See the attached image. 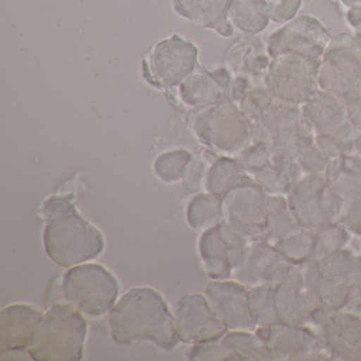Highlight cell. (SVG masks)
Listing matches in <instances>:
<instances>
[{"instance_id": "38", "label": "cell", "mask_w": 361, "mask_h": 361, "mask_svg": "<svg viewBox=\"0 0 361 361\" xmlns=\"http://www.w3.org/2000/svg\"><path fill=\"white\" fill-rule=\"evenodd\" d=\"M342 223L357 234H361V200L344 202L341 211Z\"/></svg>"}, {"instance_id": "40", "label": "cell", "mask_w": 361, "mask_h": 361, "mask_svg": "<svg viewBox=\"0 0 361 361\" xmlns=\"http://www.w3.org/2000/svg\"><path fill=\"white\" fill-rule=\"evenodd\" d=\"M346 9L345 20L350 28L361 23V0H339Z\"/></svg>"}, {"instance_id": "26", "label": "cell", "mask_w": 361, "mask_h": 361, "mask_svg": "<svg viewBox=\"0 0 361 361\" xmlns=\"http://www.w3.org/2000/svg\"><path fill=\"white\" fill-rule=\"evenodd\" d=\"M229 20L245 35H259L271 22L265 0H232Z\"/></svg>"}, {"instance_id": "29", "label": "cell", "mask_w": 361, "mask_h": 361, "mask_svg": "<svg viewBox=\"0 0 361 361\" xmlns=\"http://www.w3.org/2000/svg\"><path fill=\"white\" fill-rule=\"evenodd\" d=\"M193 159L185 149H175L158 156L154 170L160 180L172 183L183 179L188 164Z\"/></svg>"}, {"instance_id": "14", "label": "cell", "mask_w": 361, "mask_h": 361, "mask_svg": "<svg viewBox=\"0 0 361 361\" xmlns=\"http://www.w3.org/2000/svg\"><path fill=\"white\" fill-rule=\"evenodd\" d=\"M247 240L226 221L202 232L198 244L204 271L212 280H228L246 252Z\"/></svg>"}, {"instance_id": "22", "label": "cell", "mask_w": 361, "mask_h": 361, "mask_svg": "<svg viewBox=\"0 0 361 361\" xmlns=\"http://www.w3.org/2000/svg\"><path fill=\"white\" fill-rule=\"evenodd\" d=\"M282 326H266L265 335H259L271 348L274 358L303 359L317 356L320 340L307 329H298L295 325Z\"/></svg>"}, {"instance_id": "2", "label": "cell", "mask_w": 361, "mask_h": 361, "mask_svg": "<svg viewBox=\"0 0 361 361\" xmlns=\"http://www.w3.org/2000/svg\"><path fill=\"white\" fill-rule=\"evenodd\" d=\"M46 219L43 240L46 252L61 267L71 268L90 263L102 255V232L80 215L68 200L48 198L43 204Z\"/></svg>"}, {"instance_id": "32", "label": "cell", "mask_w": 361, "mask_h": 361, "mask_svg": "<svg viewBox=\"0 0 361 361\" xmlns=\"http://www.w3.org/2000/svg\"><path fill=\"white\" fill-rule=\"evenodd\" d=\"M274 100V94L264 85L255 86L238 103L240 111L249 123L255 122Z\"/></svg>"}, {"instance_id": "16", "label": "cell", "mask_w": 361, "mask_h": 361, "mask_svg": "<svg viewBox=\"0 0 361 361\" xmlns=\"http://www.w3.org/2000/svg\"><path fill=\"white\" fill-rule=\"evenodd\" d=\"M177 337L183 343L200 344L219 341L227 326L213 312L206 295L190 293L178 302L174 312Z\"/></svg>"}, {"instance_id": "12", "label": "cell", "mask_w": 361, "mask_h": 361, "mask_svg": "<svg viewBox=\"0 0 361 361\" xmlns=\"http://www.w3.org/2000/svg\"><path fill=\"white\" fill-rule=\"evenodd\" d=\"M270 194L257 183H246L223 196L225 221L247 242L259 240L266 232Z\"/></svg>"}, {"instance_id": "9", "label": "cell", "mask_w": 361, "mask_h": 361, "mask_svg": "<svg viewBox=\"0 0 361 361\" xmlns=\"http://www.w3.org/2000/svg\"><path fill=\"white\" fill-rule=\"evenodd\" d=\"M320 59L295 54L274 56L264 78L263 85L274 98L302 105L320 90Z\"/></svg>"}, {"instance_id": "13", "label": "cell", "mask_w": 361, "mask_h": 361, "mask_svg": "<svg viewBox=\"0 0 361 361\" xmlns=\"http://www.w3.org/2000/svg\"><path fill=\"white\" fill-rule=\"evenodd\" d=\"M331 37L324 25L312 16H295L274 30L266 41L271 58L280 54H295L308 59H321Z\"/></svg>"}, {"instance_id": "25", "label": "cell", "mask_w": 361, "mask_h": 361, "mask_svg": "<svg viewBox=\"0 0 361 361\" xmlns=\"http://www.w3.org/2000/svg\"><path fill=\"white\" fill-rule=\"evenodd\" d=\"M253 183L255 181L252 177L243 170L235 159L221 157L208 169L204 187L209 193L223 197L233 188Z\"/></svg>"}, {"instance_id": "7", "label": "cell", "mask_w": 361, "mask_h": 361, "mask_svg": "<svg viewBox=\"0 0 361 361\" xmlns=\"http://www.w3.org/2000/svg\"><path fill=\"white\" fill-rule=\"evenodd\" d=\"M191 128L204 145L225 155H238L252 141L250 123L231 99L200 109Z\"/></svg>"}, {"instance_id": "37", "label": "cell", "mask_w": 361, "mask_h": 361, "mask_svg": "<svg viewBox=\"0 0 361 361\" xmlns=\"http://www.w3.org/2000/svg\"><path fill=\"white\" fill-rule=\"evenodd\" d=\"M207 172H208V169H207L206 164L202 160L193 158L188 164L185 174H183V181L185 189L191 193L200 191L202 185H204Z\"/></svg>"}, {"instance_id": "8", "label": "cell", "mask_w": 361, "mask_h": 361, "mask_svg": "<svg viewBox=\"0 0 361 361\" xmlns=\"http://www.w3.org/2000/svg\"><path fill=\"white\" fill-rule=\"evenodd\" d=\"M320 90L344 101L361 97V39L353 33L331 37L321 56Z\"/></svg>"}, {"instance_id": "33", "label": "cell", "mask_w": 361, "mask_h": 361, "mask_svg": "<svg viewBox=\"0 0 361 361\" xmlns=\"http://www.w3.org/2000/svg\"><path fill=\"white\" fill-rule=\"evenodd\" d=\"M348 240V235L345 230L338 227H326L321 232L318 238L314 240L312 257L314 263L318 264L326 257H331L337 252L338 249L341 248L342 245H345Z\"/></svg>"}, {"instance_id": "34", "label": "cell", "mask_w": 361, "mask_h": 361, "mask_svg": "<svg viewBox=\"0 0 361 361\" xmlns=\"http://www.w3.org/2000/svg\"><path fill=\"white\" fill-rule=\"evenodd\" d=\"M185 356L192 361L238 360L235 355L219 341L194 344L185 352Z\"/></svg>"}, {"instance_id": "19", "label": "cell", "mask_w": 361, "mask_h": 361, "mask_svg": "<svg viewBox=\"0 0 361 361\" xmlns=\"http://www.w3.org/2000/svg\"><path fill=\"white\" fill-rule=\"evenodd\" d=\"M271 59L266 44L259 37L244 35L232 44L226 58V64L232 75L248 78L255 86H259L263 85Z\"/></svg>"}, {"instance_id": "5", "label": "cell", "mask_w": 361, "mask_h": 361, "mask_svg": "<svg viewBox=\"0 0 361 361\" xmlns=\"http://www.w3.org/2000/svg\"><path fill=\"white\" fill-rule=\"evenodd\" d=\"M252 140L267 145L274 156L295 157L314 142V135L299 105L274 98L266 111L251 123Z\"/></svg>"}, {"instance_id": "27", "label": "cell", "mask_w": 361, "mask_h": 361, "mask_svg": "<svg viewBox=\"0 0 361 361\" xmlns=\"http://www.w3.org/2000/svg\"><path fill=\"white\" fill-rule=\"evenodd\" d=\"M187 221L192 229L204 232L225 221L223 197L202 193L192 198L187 208Z\"/></svg>"}, {"instance_id": "4", "label": "cell", "mask_w": 361, "mask_h": 361, "mask_svg": "<svg viewBox=\"0 0 361 361\" xmlns=\"http://www.w3.org/2000/svg\"><path fill=\"white\" fill-rule=\"evenodd\" d=\"M300 109L312 128L314 143L329 159L354 153L357 135L350 123L346 101L319 90Z\"/></svg>"}, {"instance_id": "18", "label": "cell", "mask_w": 361, "mask_h": 361, "mask_svg": "<svg viewBox=\"0 0 361 361\" xmlns=\"http://www.w3.org/2000/svg\"><path fill=\"white\" fill-rule=\"evenodd\" d=\"M44 312L35 305L11 304L0 312V350L27 348Z\"/></svg>"}, {"instance_id": "28", "label": "cell", "mask_w": 361, "mask_h": 361, "mask_svg": "<svg viewBox=\"0 0 361 361\" xmlns=\"http://www.w3.org/2000/svg\"><path fill=\"white\" fill-rule=\"evenodd\" d=\"M238 360H265L274 359L271 348L259 336H255L249 331H232L221 339Z\"/></svg>"}, {"instance_id": "39", "label": "cell", "mask_w": 361, "mask_h": 361, "mask_svg": "<svg viewBox=\"0 0 361 361\" xmlns=\"http://www.w3.org/2000/svg\"><path fill=\"white\" fill-rule=\"evenodd\" d=\"M255 86V84L248 78L243 77V75L234 78L229 88L230 99L233 102H240V99L246 94V92Z\"/></svg>"}, {"instance_id": "31", "label": "cell", "mask_w": 361, "mask_h": 361, "mask_svg": "<svg viewBox=\"0 0 361 361\" xmlns=\"http://www.w3.org/2000/svg\"><path fill=\"white\" fill-rule=\"evenodd\" d=\"M235 160L245 172L253 177L271 162L272 154L265 143L252 140L235 156Z\"/></svg>"}, {"instance_id": "21", "label": "cell", "mask_w": 361, "mask_h": 361, "mask_svg": "<svg viewBox=\"0 0 361 361\" xmlns=\"http://www.w3.org/2000/svg\"><path fill=\"white\" fill-rule=\"evenodd\" d=\"M177 16L200 28L214 30L223 37L233 35L229 20L232 0H171Z\"/></svg>"}, {"instance_id": "24", "label": "cell", "mask_w": 361, "mask_h": 361, "mask_svg": "<svg viewBox=\"0 0 361 361\" xmlns=\"http://www.w3.org/2000/svg\"><path fill=\"white\" fill-rule=\"evenodd\" d=\"M226 90L215 79L213 73L200 71L192 73L183 80L179 94L185 104L193 107L210 106L223 100Z\"/></svg>"}, {"instance_id": "11", "label": "cell", "mask_w": 361, "mask_h": 361, "mask_svg": "<svg viewBox=\"0 0 361 361\" xmlns=\"http://www.w3.org/2000/svg\"><path fill=\"white\" fill-rule=\"evenodd\" d=\"M197 47L178 35L159 42L145 62V75L156 87L180 85L196 67Z\"/></svg>"}, {"instance_id": "10", "label": "cell", "mask_w": 361, "mask_h": 361, "mask_svg": "<svg viewBox=\"0 0 361 361\" xmlns=\"http://www.w3.org/2000/svg\"><path fill=\"white\" fill-rule=\"evenodd\" d=\"M287 204L297 223L319 228L341 214L344 202L331 189L324 174H304L287 194Z\"/></svg>"}, {"instance_id": "35", "label": "cell", "mask_w": 361, "mask_h": 361, "mask_svg": "<svg viewBox=\"0 0 361 361\" xmlns=\"http://www.w3.org/2000/svg\"><path fill=\"white\" fill-rule=\"evenodd\" d=\"M295 160L304 174H324L331 159L312 142L300 149Z\"/></svg>"}, {"instance_id": "41", "label": "cell", "mask_w": 361, "mask_h": 361, "mask_svg": "<svg viewBox=\"0 0 361 361\" xmlns=\"http://www.w3.org/2000/svg\"><path fill=\"white\" fill-rule=\"evenodd\" d=\"M30 353L27 348L0 350V360H31Z\"/></svg>"}, {"instance_id": "30", "label": "cell", "mask_w": 361, "mask_h": 361, "mask_svg": "<svg viewBox=\"0 0 361 361\" xmlns=\"http://www.w3.org/2000/svg\"><path fill=\"white\" fill-rule=\"evenodd\" d=\"M316 238L306 231L298 229L280 240L278 251L293 263L310 259L314 250Z\"/></svg>"}, {"instance_id": "3", "label": "cell", "mask_w": 361, "mask_h": 361, "mask_svg": "<svg viewBox=\"0 0 361 361\" xmlns=\"http://www.w3.org/2000/svg\"><path fill=\"white\" fill-rule=\"evenodd\" d=\"M87 321L68 303L56 304L44 312L28 352L37 361H80L87 337Z\"/></svg>"}, {"instance_id": "15", "label": "cell", "mask_w": 361, "mask_h": 361, "mask_svg": "<svg viewBox=\"0 0 361 361\" xmlns=\"http://www.w3.org/2000/svg\"><path fill=\"white\" fill-rule=\"evenodd\" d=\"M232 276L245 286L255 287L268 282H291L293 279H302L293 263L279 251L267 244L255 242L247 246L246 252ZM299 284V283H297Z\"/></svg>"}, {"instance_id": "36", "label": "cell", "mask_w": 361, "mask_h": 361, "mask_svg": "<svg viewBox=\"0 0 361 361\" xmlns=\"http://www.w3.org/2000/svg\"><path fill=\"white\" fill-rule=\"evenodd\" d=\"M270 20L285 24L298 16L303 0H265Z\"/></svg>"}, {"instance_id": "20", "label": "cell", "mask_w": 361, "mask_h": 361, "mask_svg": "<svg viewBox=\"0 0 361 361\" xmlns=\"http://www.w3.org/2000/svg\"><path fill=\"white\" fill-rule=\"evenodd\" d=\"M321 341L340 359H361V316L343 312L325 319Z\"/></svg>"}, {"instance_id": "1", "label": "cell", "mask_w": 361, "mask_h": 361, "mask_svg": "<svg viewBox=\"0 0 361 361\" xmlns=\"http://www.w3.org/2000/svg\"><path fill=\"white\" fill-rule=\"evenodd\" d=\"M111 339L119 345L151 342L173 350L177 337L174 314L161 293L151 287H134L118 300L109 312Z\"/></svg>"}, {"instance_id": "17", "label": "cell", "mask_w": 361, "mask_h": 361, "mask_svg": "<svg viewBox=\"0 0 361 361\" xmlns=\"http://www.w3.org/2000/svg\"><path fill=\"white\" fill-rule=\"evenodd\" d=\"M204 295L219 320L231 331H252L249 290L238 281L215 280L207 285Z\"/></svg>"}, {"instance_id": "23", "label": "cell", "mask_w": 361, "mask_h": 361, "mask_svg": "<svg viewBox=\"0 0 361 361\" xmlns=\"http://www.w3.org/2000/svg\"><path fill=\"white\" fill-rule=\"evenodd\" d=\"M331 189L344 202L361 200V155L350 153L331 160L324 173Z\"/></svg>"}, {"instance_id": "6", "label": "cell", "mask_w": 361, "mask_h": 361, "mask_svg": "<svg viewBox=\"0 0 361 361\" xmlns=\"http://www.w3.org/2000/svg\"><path fill=\"white\" fill-rule=\"evenodd\" d=\"M64 300L90 317L109 314L117 303L119 281L104 266L85 263L68 268L62 278Z\"/></svg>"}, {"instance_id": "42", "label": "cell", "mask_w": 361, "mask_h": 361, "mask_svg": "<svg viewBox=\"0 0 361 361\" xmlns=\"http://www.w3.org/2000/svg\"><path fill=\"white\" fill-rule=\"evenodd\" d=\"M353 32H354L355 35H358V37L361 39V23L360 24L357 25L355 28H353Z\"/></svg>"}]
</instances>
